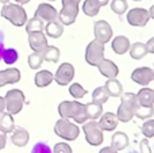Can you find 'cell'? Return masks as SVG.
Listing matches in <instances>:
<instances>
[{
    "label": "cell",
    "instance_id": "obj_28",
    "mask_svg": "<svg viewBox=\"0 0 154 153\" xmlns=\"http://www.w3.org/2000/svg\"><path fill=\"white\" fill-rule=\"evenodd\" d=\"M103 115V105L96 102H91L87 105V117L88 119H93L96 121L97 118Z\"/></svg>",
    "mask_w": 154,
    "mask_h": 153
},
{
    "label": "cell",
    "instance_id": "obj_17",
    "mask_svg": "<svg viewBox=\"0 0 154 153\" xmlns=\"http://www.w3.org/2000/svg\"><path fill=\"white\" fill-rule=\"evenodd\" d=\"M118 123H119V119H118L116 114L112 113H106L100 117V121H99V126L103 132H112V130L116 129Z\"/></svg>",
    "mask_w": 154,
    "mask_h": 153
},
{
    "label": "cell",
    "instance_id": "obj_35",
    "mask_svg": "<svg viewBox=\"0 0 154 153\" xmlns=\"http://www.w3.org/2000/svg\"><path fill=\"white\" fill-rule=\"evenodd\" d=\"M154 114V107H143L138 103V107L135 110V117L139 119H149Z\"/></svg>",
    "mask_w": 154,
    "mask_h": 153
},
{
    "label": "cell",
    "instance_id": "obj_37",
    "mask_svg": "<svg viewBox=\"0 0 154 153\" xmlns=\"http://www.w3.org/2000/svg\"><path fill=\"white\" fill-rule=\"evenodd\" d=\"M142 133H143V136L147 140L154 137V119H147V121L142 125Z\"/></svg>",
    "mask_w": 154,
    "mask_h": 153
},
{
    "label": "cell",
    "instance_id": "obj_9",
    "mask_svg": "<svg viewBox=\"0 0 154 153\" xmlns=\"http://www.w3.org/2000/svg\"><path fill=\"white\" fill-rule=\"evenodd\" d=\"M150 20L149 11L141 7L131 8L127 12V22L130 26L134 27H143L147 24V22Z\"/></svg>",
    "mask_w": 154,
    "mask_h": 153
},
{
    "label": "cell",
    "instance_id": "obj_21",
    "mask_svg": "<svg viewBox=\"0 0 154 153\" xmlns=\"http://www.w3.org/2000/svg\"><path fill=\"white\" fill-rule=\"evenodd\" d=\"M128 145V137L126 133L123 132H116L115 134H112L111 138V148H114L115 151H123Z\"/></svg>",
    "mask_w": 154,
    "mask_h": 153
},
{
    "label": "cell",
    "instance_id": "obj_38",
    "mask_svg": "<svg viewBox=\"0 0 154 153\" xmlns=\"http://www.w3.org/2000/svg\"><path fill=\"white\" fill-rule=\"evenodd\" d=\"M31 153H53L50 149V146L46 142H37L34 145V148L31 149Z\"/></svg>",
    "mask_w": 154,
    "mask_h": 153
},
{
    "label": "cell",
    "instance_id": "obj_41",
    "mask_svg": "<svg viewBox=\"0 0 154 153\" xmlns=\"http://www.w3.org/2000/svg\"><path fill=\"white\" fill-rule=\"evenodd\" d=\"M5 144H7V136H5V133H3L0 130V149H4Z\"/></svg>",
    "mask_w": 154,
    "mask_h": 153
},
{
    "label": "cell",
    "instance_id": "obj_11",
    "mask_svg": "<svg viewBox=\"0 0 154 153\" xmlns=\"http://www.w3.org/2000/svg\"><path fill=\"white\" fill-rule=\"evenodd\" d=\"M73 77H75V67L69 62H64L60 65L54 75V80L58 86H66L73 80Z\"/></svg>",
    "mask_w": 154,
    "mask_h": 153
},
{
    "label": "cell",
    "instance_id": "obj_50",
    "mask_svg": "<svg viewBox=\"0 0 154 153\" xmlns=\"http://www.w3.org/2000/svg\"><path fill=\"white\" fill-rule=\"evenodd\" d=\"M134 2H141V0H134Z\"/></svg>",
    "mask_w": 154,
    "mask_h": 153
},
{
    "label": "cell",
    "instance_id": "obj_36",
    "mask_svg": "<svg viewBox=\"0 0 154 153\" xmlns=\"http://www.w3.org/2000/svg\"><path fill=\"white\" fill-rule=\"evenodd\" d=\"M69 94L72 95L75 99H81V98H84L85 95H87V91H85V88L81 84L73 83L72 86L69 87Z\"/></svg>",
    "mask_w": 154,
    "mask_h": 153
},
{
    "label": "cell",
    "instance_id": "obj_49",
    "mask_svg": "<svg viewBox=\"0 0 154 153\" xmlns=\"http://www.w3.org/2000/svg\"><path fill=\"white\" fill-rule=\"evenodd\" d=\"M0 3H3V4H8V3H10V0H0Z\"/></svg>",
    "mask_w": 154,
    "mask_h": 153
},
{
    "label": "cell",
    "instance_id": "obj_18",
    "mask_svg": "<svg viewBox=\"0 0 154 153\" xmlns=\"http://www.w3.org/2000/svg\"><path fill=\"white\" fill-rule=\"evenodd\" d=\"M111 46H112V50L116 54H125L130 50L131 43L127 37H125V35H118V37H115L114 39H112Z\"/></svg>",
    "mask_w": 154,
    "mask_h": 153
},
{
    "label": "cell",
    "instance_id": "obj_23",
    "mask_svg": "<svg viewBox=\"0 0 154 153\" xmlns=\"http://www.w3.org/2000/svg\"><path fill=\"white\" fill-rule=\"evenodd\" d=\"M45 33L50 38H60L62 35V33H64V24L60 20L49 22L45 26Z\"/></svg>",
    "mask_w": 154,
    "mask_h": 153
},
{
    "label": "cell",
    "instance_id": "obj_12",
    "mask_svg": "<svg viewBox=\"0 0 154 153\" xmlns=\"http://www.w3.org/2000/svg\"><path fill=\"white\" fill-rule=\"evenodd\" d=\"M131 80L142 87H146L154 80V70L149 67L137 68V69H134V72L131 73Z\"/></svg>",
    "mask_w": 154,
    "mask_h": 153
},
{
    "label": "cell",
    "instance_id": "obj_4",
    "mask_svg": "<svg viewBox=\"0 0 154 153\" xmlns=\"http://www.w3.org/2000/svg\"><path fill=\"white\" fill-rule=\"evenodd\" d=\"M81 0H62V10L58 12V20L64 26H70L79 15V4Z\"/></svg>",
    "mask_w": 154,
    "mask_h": 153
},
{
    "label": "cell",
    "instance_id": "obj_39",
    "mask_svg": "<svg viewBox=\"0 0 154 153\" xmlns=\"http://www.w3.org/2000/svg\"><path fill=\"white\" fill-rule=\"evenodd\" d=\"M53 153H72V148L66 142H58L54 146Z\"/></svg>",
    "mask_w": 154,
    "mask_h": 153
},
{
    "label": "cell",
    "instance_id": "obj_5",
    "mask_svg": "<svg viewBox=\"0 0 154 153\" xmlns=\"http://www.w3.org/2000/svg\"><path fill=\"white\" fill-rule=\"evenodd\" d=\"M54 132H56V134L58 137L64 138L66 141H75L76 138H79V134H80L79 126L76 123H72L66 118H61L56 122Z\"/></svg>",
    "mask_w": 154,
    "mask_h": 153
},
{
    "label": "cell",
    "instance_id": "obj_25",
    "mask_svg": "<svg viewBox=\"0 0 154 153\" xmlns=\"http://www.w3.org/2000/svg\"><path fill=\"white\" fill-rule=\"evenodd\" d=\"M15 129V121H14L12 114L10 113H2L0 114V130L5 134L11 133Z\"/></svg>",
    "mask_w": 154,
    "mask_h": 153
},
{
    "label": "cell",
    "instance_id": "obj_33",
    "mask_svg": "<svg viewBox=\"0 0 154 153\" xmlns=\"http://www.w3.org/2000/svg\"><path fill=\"white\" fill-rule=\"evenodd\" d=\"M43 62V57L41 52H32L29 56V67L31 69H39Z\"/></svg>",
    "mask_w": 154,
    "mask_h": 153
},
{
    "label": "cell",
    "instance_id": "obj_6",
    "mask_svg": "<svg viewBox=\"0 0 154 153\" xmlns=\"http://www.w3.org/2000/svg\"><path fill=\"white\" fill-rule=\"evenodd\" d=\"M104 60V43L99 42L97 39H93L88 43L85 49V61L91 67H96Z\"/></svg>",
    "mask_w": 154,
    "mask_h": 153
},
{
    "label": "cell",
    "instance_id": "obj_46",
    "mask_svg": "<svg viewBox=\"0 0 154 153\" xmlns=\"http://www.w3.org/2000/svg\"><path fill=\"white\" fill-rule=\"evenodd\" d=\"M149 15H150V18L154 19V4L150 7V10H149Z\"/></svg>",
    "mask_w": 154,
    "mask_h": 153
},
{
    "label": "cell",
    "instance_id": "obj_26",
    "mask_svg": "<svg viewBox=\"0 0 154 153\" xmlns=\"http://www.w3.org/2000/svg\"><path fill=\"white\" fill-rule=\"evenodd\" d=\"M130 53L131 58L134 60H141L146 56L149 52H147V48H146V43H142V42H134L133 45L130 46Z\"/></svg>",
    "mask_w": 154,
    "mask_h": 153
},
{
    "label": "cell",
    "instance_id": "obj_40",
    "mask_svg": "<svg viewBox=\"0 0 154 153\" xmlns=\"http://www.w3.org/2000/svg\"><path fill=\"white\" fill-rule=\"evenodd\" d=\"M139 145H141V146H139V149H141V153H152L147 138H145L143 141H141V144H139Z\"/></svg>",
    "mask_w": 154,
    "mask_h": 153
},
{
    "label": "cell",
    "instance_id": "obj_20",
    "mask_svg": "<svg viewBox=\"0 0 154 153\" xmlns=\"http://www.w3.org/2000/svg\"><path fill=\"white\" fill-rule=\"evenodd\" d=\"M138 103L143 107H154V91L152 88L143 87L141 91L137 94Z\"/></svg>",
    "mask_w": 154,
    "mask_h": 153
},
{
    "label": "cell",
    "instance_id": "obj_8",
    "mask_svg": "<svg viewBox=\"0 0 154 153\" xmlns=\"http://www.w3.org/2000/svg\"><path fill=\"white\" fill-rule=\"evenodd\" d=\"M4 99H5V110H7V113L15 115V114H19L22 111L24 105V94L20 89L8 91L5 94Z\"/></svg>",
    "mask_w": 154,
    "mask_h": 153
},
{
    "label": "cell",
    "instance_id": "obj_45",
    "mask_svg": "<svg viewBox=\"0 0 154 153\" xmlns=\"http://www.w3.org/2000/svg\"><path fill=\"white\" fill-rule=\"evenodd\" d=\"M5 110V99L3 96H0V114L4 113Z\"/></svg>",
    "mask_w": 154,
    "mask_h": 153
},
{
    "label": "cell",
    "instance_id": "obj_1",
    "mask_svg": "<svg viewBox=\"0 0 154 153\" xmlns=\"http://www.w3.org/2000/svg\"><path fill=\"white\" fill-rule=\"evenodd\" d=\"M58 114L61 118H72L76 123H85L88 119L87 117V105H82L80 102H70L64 100L58 106Z\"/></svg>",
    "mask_w": 154,
    "mask_h": 153
},
{
    "label": "cell",
    "instance_id": "obj_27",
    "mask_svg": "<svg viewBox=\"0 0 154 153\" xmlns=\"http://www.w3.org/2000/svg\"><path fill=\"white\" fill-rule=\"evenodd\" d=\"M42 57L43 61H49V62H57L60 60V49L56 48V46H50L48 45L42 52Z\"/></svg>",
    "mask_w": 154,
    "mask_h": 153
},
{
    "label": "cell",
    "instance_id": "obj_19",
    "mask_svg": "<svg viewBox=\"0 0 154 153\" xmlns=\"http://www.w3.org/2000/svg\"><path fill=\"white\" fill-rule=\"evenodd\" d=\"M29 140H30V136L26 129H23V127H16V129H14V133H12V136H11V142L15 146H19V148L26 146Z\"/></svg>",
    "mask_w": 154,
    "mask_h": 153
},
{
    "label": "cell",
    "instance_id": "obj_44",
    "mask_svg": "<svg viewBox=\"0 0 154 153\" xmlns=\"http://www.w3.org/2000/svg\"><path fill=\"white\" fill-rule=\"evenodd\" d=\"M99 153H118V151H115L111 146H106V148H103Z\"/></svg>",
    "mask_w": 154,
    "mask_h": 153
},
{
    "label": "cell",
    "instance_id": "obj_10",
    "mask_svg": "<svg viewBox=\"0 0 154 153\" xmlns=\"http://www.w3.org/2000/svg\"><path fill=\"white\" fill-rule=\"evenodd\" d=\"M93 34H95V39L106 45L112 38L114 31H112V27L109 26L107 20H96L93 24Z\"/></svg>",
    "mask_w": 154,
    "mask_h": 153
},
{
    "label": "cell",
    "instance_id": "obj_51",
    "mask_svg": "<svg viewBox=\"0 0 154 153\" xmlns=\"http://www.w3.org/2000/svg\"><path fill=\"white\" fill-rule=\"evenodd\" d=\"M50 2H56V0H50Z\"/></svg>",
    "mask_w": 154,
    "mask_h": 153
},
{
    "label": "cell",
    "instance_id": "obj_42",
    "mask_svg": "<svg viewBox=\"0 0 154 153\" xmlns=\"http://www.w3.org/2000/svg\"><path fill=\"white\" fill-rule=\"evenodd\" d=\"M3 52H4V33L0 30V60H2Z\"/></svg>",
    "mask_w": 154,
    "mask_h": 153
},
{
    "label": "cell",
    "instance_id": "obj_13",
    "mask_svg": "<svg viewBox=\"0 0 154 153\" xmlns=\"http://www.w3.org/2000/svg\"><path fill=\"white\" fill-rule=\"evenodd\" d=\"M34 16H38L39 19H42L43 22H53L58 20V11L56 10V7H53L51 4L48 3H42L37 7Z\"/></svg>",
    "mask_w": 154,
    "mask_h": 153
},
{
    "label": "cell",
    "instance_id": "obj_29",
    "mask_svg": "<svg viewBox=\"0 0 154 153\" xmlns=\"http://www.w3.org/2000/svg\"><path fill=\"white\" fill-rule=\"evenodd\" d=\"M100 8H101V5L99 4L97 0H85L84 4H82V11H84V14L87 16H91V18L97 15Z\"/></svg>",
    "mask_w": 154,
    "mask_h": 153
},
{
    "label": "cell",
    "instance_id": "obj_14",
    "mask_svg": "<svg viewBox=\"0 0 154 153\" xmlns=\"http://www.w3.org/2000/svg\"><path fill=\"white\" fill-rule=\"evenodd\" d=\"M29 45L32 52H42L48 46V37L43 31H34L29 34Z\"/></svg>",
    "mask_w": 154,
    "mask_h": 153
},
{
    "label": "cell",
    "instance_id": "obj_47",
    "mask_svg": "<svg viewBox=\"0 0 154 153\" xmlns=\"http://www.w3.org/2000/svg\"><path fill=\"white\" fill-rule=\"evenodd\" d=\"M97 2H99V4H100L101 7H103V5H107V4H108L109 0H97Z\"/></svg>",
    "mask_w": 154,
    "mask_h": 153
},
{
    "label": "cell",
    "instance_id": "obj_34",
    "mask_svg": "<svg viewBox=\"0 0 154 153\" xmlns=\"http://www.w3.org/2000/svg\"><path fill=\"white\" fill-rule=\"evenodd\" d=\"M127 0H111V10L118 15H122L127 11Z\"/></svg>",
    "mask_w": 154,
    "mask_h": 153
},
{
    "label": "cell",
    "instance_id": "obj_24",
    "mask_svg": "<svg viewBox=\"0 0 154 153\" xmlns=\"http://www.w3.org/2000/svg\"><path fill=\"white\" fill-rule=\"evenodd\" d=\"M54 80V75L50 72V70H39L35 75V86L39 87V88H43V87H48L49 84H51V81Z\"/></svg>",
    "mask_w": 154,
    "mask_h": 153
},
{
    "label": "cell",
    "instance_id": "obj_30",
    "mask_svg": "<svg viewBox=\"0 0 154 153\" xmlns=\"http://www.w3.org/2000/svg\"><path fill=\"white\" fill-rule=\"evenodd\" d=\"M45 29V23L42 19H39L38 16H32L31 19H29L26 23V31L29 33H34V31H42Z\"/></svg>",
    "mask_w": 154,
    "mask_h": 153
},
{
    "label": "cell",
    "instance_id": "obj_2",
    "mask_svg": "<svg viewBox=\"0 0 154 153\" xmlns=\"http://www.w3.org/2000/svg\"><path fill=\"white\" fill-rule=\"evenodd\" d=\"M138 107V99H137V94L133 92H123L122 95V103L118 107L116 117L120 122L126 123L135 117V110Z\"/></svg>",
    "mask_w": 154,
    "mask_h": 153
},
{
    "label": "cell",
    "instance_id": "obj_31",
    "mask_svg": "<svg viewBox=\"0 0 154 153\" xmlns=\"http://www.w3.org/2000/svg\"><path fill=\"white\" fill-rule=\"evenodd\" d=\"M109 95H108V91H107L106 87H97L95 88V91L92 92V102H96V103H100V105H104V103L108 100Z\"/></svg>",
    "mask_w": 154,
    "mask_h": 153
},
{
    "label": "cell",
    "instance_id": "obj_16",
    "mask_svg": "<svg viewBox=\"0 0 154 153\" xmlns=\"http://www.w3.org/2000/svg\"><path fill=\"white\" fill-rule=\"evenodd\" d=\"M19 80H20V72L16 68L0 70V87H4L7 84H15Z\"/></svg>",
    "mask_w": 154,
    "mask_h": 153
},
{
    "label": "cell",
    "instance_id": "obj_48",
    "mask_svg": "<svg viewBox=\"0 0 154 153\" xmlns=\"http://www.w3.org/2000/svg\"><path fill=\"white\" fill-rule=\"evenodd\" d=\"M15 2L18 3V4H20V5H22V4H27V3H29L30 0H15Z\"/></svg>",
    "mask_w": 154,
    "mask_h": 153
},
{
    "label": "cell",
    "instance_id": "obj_3",
    "mask_svg": "<svg viewBox=\"0 0 154 153\" xmlns=\"http://www.w3.org/2000/svg\"><path fill=\"white\" fill-rule=\"evenodd\" d=\"M2 16L4 19H7L8 22L14 24L16 27H22L27 23V12L20 4H12V3H8V4H4L2 7V11H0Z\"/></svg>",
    "mask_w": 154,
    "mask_h": 153
},
{
    "label": "cell",
    "instance_id": "obj_43",
    "mask_svg": "<svg viewBox=\"0 0 154 153\" xmlns=\"http://www.w3.org/2000/svg\"><path fill=\"white\" fill-rule=\"evenodd\" d=\"M146 48H147V52H149V53L154 54V37L150 38V39L146 42Z\"/></svg>",
    "mask_w": 154,
    "mask_h": 153
},
{
    "label": "cell",
    "instance_id": "obj_7",
    "mask_svg": "<svg viewBox=\"0 0 154 153\" xmlns=\"http://www.w3.org/2000/svg\"><path fill=\"white\" fill-rule=\"evenodd\" d=\"M82 132H84L85 140H87V142L89 145L92 146L101 145V142H103V130L99 126V122L91 119V121L82 123Z\"/></svg>",
    "mask_w": 154,
    "mask_h": 153
},
{
    "label": "cell",
    "instance_id": "obj_15",
    "mask_svg": "<svg viewBox=\"0 0 154 153\" xmlns=\"http://www.w3.org/2000/svg\"><path fill=\"white\" fill-rule=\"evenodd\" d=\"M97 69H99V72L107 79H115L119 75V68H118V65L115 64L114 61L107 60V58H104L103 61L97 65Z\"/></svg>",
    "mask_w": 154,
    "mask_h": 153
},
{
    "label": "cell",
    "instance_id": "obj_32",
    "mask_svg": "<svg viewBox=\"0 0 154 153\" xmlns=\"http://www.w3.org/2000/svg\"><path fill=\"white\" fill-rule=\"evenodd\" d=\"M19 58V54H18V50L14 48H10V49H4L3 52V56H2V60L5 62L7 65H12L18 61Z\"/></svg>",
    "mask_w": 154,
    "mask_h": 153
},
{
    "label": "cell",
    "instance_id": "obj_52",
    "mask_svg": "<svg viewBox=\"0 0 154 153\" xmlns=\"http://www.w3.org/2000/svg\"><path fill=\"white\" fill-rule=\"evenodd\" d=\"M153 149H154V145H153Z\"/></svg>",
    "mask_w": 154,
    "mask_h": 153
},
{
    "label": "cell",
    "instance_id": "obj_22",
    "mask_svg": "<svg viewBox=\"0 0 154 153\" xmlns=\"http://www.w3.org/2000/svg\"><path fill=\"white\" fill-rule=\"evenodd\" d=\"M104 87L107 88L109 96L120 98L123 95V86L120 84V81L118 80L116 77L115 79H108V80L106 81V84H104Z\"/></svg>",
    "mask_w": 154,
    "mask_h": 153
}]
</instances>
